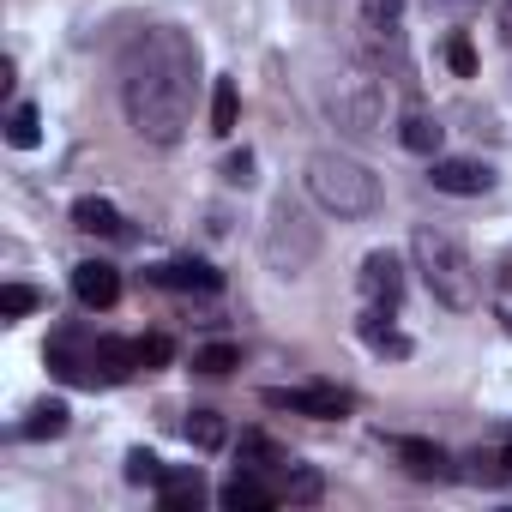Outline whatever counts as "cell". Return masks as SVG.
<instances>
[{
	"instance_id": "f546056e",
	"label": "cell",
	"mask_w": 512,
	"mask_h": 512,
	"mask_svg": "<svg viewBox=\"0 0 512 512\" xmlns=\"http://www.w3.org/2000/svg\"><path fill=\"white\" fill-rule=\"evenodd\" d=\"M434 13H470V7H482V0H428Z\"/></svg>"
},
{
	"instance_id": "5b68a950",
	"label": "cell",
	"mask_w": 512,
	"mask_h": 512,
	"mask_svg": "<svg viewBox=\"0 0 512 512\" xmlns=\"http://www.w3.org/2000/svg\"><path fill=\"white\" fill-rule=\"evenodd\" d=\"M362 49L386 67L392 61V73L398 79H410V55H404V0H362Z\"/></svg>"
},
{
	"instance_id": "44dd1931",
	"label": "cell",
	"mask_w": 512,
	"mask_h": 512,
	"mask_svg": "<svg viewBox=\"0 0 512 512\" xmlns=\"http://www.w3.org/2000/svg\"><path fill=\"white\" fill-rule=\"evenodd\" d=\"M241 464H247V470H272V464L284 470L290 458H284V446L266 440V434H241Z\"/></svg>"
},
{
	"instance_id": "3957f363",
	"label": "cell",
	"mask_w": 512,
	"mask_h": 512,
	"mask_svg": "<svg viewBox=\"0 0 512 512\" xmlns=\"http://www.w3.org/2000/svg\"><path fill=\"white\" fill-rule=\"evenodd\" d=\"M302 181H308L314 205L332 211V217H374L380 211V175L368 163L344 157V151H314Z\"/></svg>"
},
{
	"instance_id": "603a6c76",
	"label": "cell",
	"mask_w": 512,
	"mask_h": 512,
	"mask_svg": "<svg viewBox=\"0 0 512 512\" xmlns=\"http://www.w3.org/2000/svg\"><path fill=\"white\" fill-rule=\"evenodd\" d=\"M284 494L302 500V506H314V500L326 494V482H320V470H308V464H284Z\"/></svg>"
},
{
	"instance_id": "8992f818",
	"label": "cell",
	"mask_w": 512,
	"mask_h": 512,
	"mask_svg": "<svg viewBox=\"0 0 512 512\" xmlns=\"http://www.w3.org/2000/svg\"><path fill=\"white\" fill-rule=\"evenodd\" d=\"M266 404H272V410L314 416V422H338V416H350V392H338V386H272Z\"/></svg>"
},
{
	"instance_id": "4dcf8cb0",
	"label": "cell",
	"mask_w": 512,
	"mask_h": 512,
	"mask_svg": "<svg viewBox=\"0 0 512 512\" xmlns=\"http://www.w3.org/2000/svg\"><path fill=\"white\" fill-rule=\"evenodd\" d=\"M500 37L512 43V0H506V7H500Z\"/></svg>"
},
{
	"instance_id": "ffe728a7",
	"label": "cell",
	"mask_w": 512,
	"mask_h": 512,
	"mask_svg": "<svg viewBox=\"0 0 512 512\" xmlns=\"http://www.w3.org/2000/svg\"><path fill=\"white\" fill-rule=\"evenodd\" d=\"M43 139V115H37V103H13V115H7V145L13 151H31Z\"/></svg>"
},
{
	"instance_id": "cb8c5ba5",
	"label": "cell",
	"mask_w": 512,
	"mask_h": 512,
	"mask_svg": "<svg viewBox=\"0 0 512 512\" xmlns=\"http://www.w3.org/2000/svg\"><path fill=\"white\" fill-rule=\"evenodd\" d=\"M127 482L157 488V482H163V458H157V452H145V446H133V452H127Z\"/></svg>"
},
{
	"instance_id": "f1b7e54d",
	"label": "cell",
	"mask_w": 512,
	"mask_h": 512,
	"mask_svg": "<svg viewBox=\"0 0 512 512\" xmlns=\"http://www.w3.org/2000/svg\"><path fill=\"white\" fill-rule=\"evenodd\" d=\"M223 181H229V187H247V181H253V151L223 157Z\"/></svg>"
},
{
	"instance_id": "6da1fadb",
	"label": "cell",
	"mask_w": 512,
	"mask_h": 512,
	"mask_svg": "<svg viewBox=\"0 0 512 512\" xmlns=\"http://www.w3.org/2000/svg\"><path fill=\"white\" fill-rule=\"evenodd\" d=\"M193 85H199L193 37L175 25L145 31L121 61V103H127L133 133L151 145H175L193 121Z\"/></svg>"
},
{
	"instance_id": "ba28073f",
	"label": "cell",
	"mask_w": 512,
	"mask_h": 512,
	"mask_svg": "<svg viewBox=\"0 0 512 512\" xmlns=\"http://www.w3.org/2000/svg\"><path fill=\"white\" fill-rule=\"evenodd\" d=\"M362 290H368L374 308H398L404 302V266H398L392 247H374L368 260H362Z\"/></svg>"
},
{
	"instance_id": "5bb4252c",
	"label": "cell",
	"mask_w": 512,
	"mask_h": 512,
	"mask_svg": "<svg viewBox=\"0 0 512 512\" xmlns=\"http://www.w3.org/2000/svg\"><path fill=\"white\" fill-rule=\"evenodd\" d=\"M67 422H73V410H67V398H43V404H31V416H25V440H55V434H67Z\"/></svg>"
},
{
	"instance_id": "d6986e66",
	"label": "cell",
	"mask_w": 512,
	"mask_h": 512,
	"mask_svg": "<svg viewBox=\"0 0 512 512\" xmlns=\"http://www.w3.org/2000/svg\"><path fill=\"white\" fill-rule=\"evenodd\" d=\"M235 121H241V91H235V79H217V85H211V133L229 139Z\"/></svg>"
},
{
	"instance_id": "52a82bcc",
	"label": "cell",
	"mask_w": 512,
	"mask_h": 512,
	"mask_svg": "<svg viewBox=\"0 0 512 512\" xmlns=\"http://www.w3.org/2000/svg\"><path fill=\"white\" fill-rule=\"evenodd\" d=\"M428 181H434L440 193H452V199H476V193L494 187V169L476 163V157H434V163H428Z\"/></svg>"
},
{
	"instance_id": "8fae6325",
	"label": "cell",
	"mask_w": 512,
	"mask_h": 512,
	"mask_svg": "<svg viewBox=\"0 0 512 512\" xmlns=\"http://www.w3.org/2000/svg\"><path fill=\"white\" fill-rule=\"evenodd\" d=\"M73 296H79L85 308H115L121 272H115L109 260H85V266H73Z\"/></svg>"
},
{
	"instance_id": "7402d4cb",
	"label": "cell",
	"mask_w": 512,
	"mask_h": 512,
	"mask_svg": "<svg viewBox=\"0 0 512 512\" xmlns=\"http://www.w3.org/2000/svg\"><path fill=\"white\" fill-rule=\"evenodd\" d=\"M187 440H193V446H205V452H217V446L229 440V428H223V416H217V410H193V416H187Z\"/></svg>"
},
{
	"instance_id": "9a60e30c",
	"label": "cell",
	"mask_w": 512,
	"mask_h": 512,
	"mask_svg": "<svg viewBox=\"0 0 512 512\" xmlns=\"http://www.w3.org/2000/svg\"><path fill=\"white\" fill-rule=\"evenodd\" d=\"M398 464H404L410 476H422V482H440V476H446V452H440L434 440H398Z\"/></svg>"
},
{
	"instance_id": "30bf717a",
	"label": "cell",
	"mask_w": 512,
	"mask_h": 512,
	"mask_svg": "<svg viewBox=\"0 0 512 512\" xmlns=\"http://www.w3.org/2000/svg\"><path fill=\"white\" fill-rule=\"evenodd\" d=\"M85 356H91V380H103V386H121L139 374V344H127V338H97Z\"/></svg>"
},
{
	"instance_id": "9c48e42d",
	"label": "cell",
	"mask_w": 512,
	"mask_h": 512,
	"mask_svg": "<svg viewBox=\"0 0 512 512\" xmlns=\"http://www.w3.org/2000/svg\"><path fill=\"white\" fill-rule=\"evenodd\" d=\"M217 500H223L229 512H272V506H278V488H272L260 470H247V464H241V470L217 488Z\"/></svg>"
},
{
	"instance_id": "7a4b0ae2",
	"label": "cell",
	"mask_w": 512,
	"mask_h": 512,
	"mask_svg": "<svg viewBox=\"0 0 512 512\" xmlns=\"http://www.w3.org/2000/svg\"><path fill=\"white\" fill-rule=\"evenodd\" d=\"M410 253H416V272H422V284H428V296H434L440 308L470 314V308L482 302V272H476V260L464 253V241H458L452 229L416 223Z\"/></svg>"
},
{
	"instance_id": "484cf974",
	"label": "cell",
	"mask_w": 512,
	"mask_h": 512,
	"mask_svg": "<svg viewBox=\"0 0 512 512\" xmlns=\"http://www.w3.org/2000/svg\"><path fill=\"white\" fill-rule=\"evenodd\" d=\"M37 302H43V296H37L31 284H7V290H0V314H7V320H25Z\"/></svg>"
},
{
	"instance_id": "4316f807",
	"label": "cell",
	"mask_w": 512,
	"mask_h": 512,
	"mask_svg": "<svg viewBox=\"0 0 512 512\" xmlns=\"http://www.w3.org/2000/svg\"><path fill=\"white\" fill-rule=\"evenodd\" d=\"M446 67H452L458 79H476V49H470V37H446Z\"/></svg>"
},
{
	"instance_id": "7c38bea8",
	"label": "cell",
	"mask_w": 512,
	"mask_h": 512,
	"mask_svg": "<svg viewBox=\"0 0 512 512\" xmlns=\"http://www.w3.org/2000/svg\"><path fill=\"white\" fill-rule=\"evenodd\" d=\"M151 284H163V290H223V272L217 266H205V260H169V266H157L151 272Z\"/></svg>"
},
{
	"instance_id": "e0dca14e",
	"label": "cell",
	"mask_w": 512,
	"mask_h": 512,
	"mask_svg": "<svg viewBox=\"0 0 512 512\" xmlns=\"http://www.w3.org/2000/svg\"><path fill=\"white\" fill-rule=\"evenodd\" d=\"M440 121L434 115H404L398 121V139H404V151H416V157H440Z\"/></svg>"
},
{
	"instance_id": "277c9868",
	"label": "cell",
	"mask_w": 512,
	"mask_h": 512,
	"mask_svg": "<svg viewBox=\"0 0 512 512\" xmlns=\"http://www.w3.org/2000/svg\"><path fill=\"white\" fill-rule=\"evenodd\" d=\"M326 115L356 139L386 133V85L374 73H338V85L326 91Z\"/></svg>"
},
{
	"instance_id": "2e32d148",
	"label": "cell",
	"mask_w": 512,
	"mask_h": 512,
	"mask_svg": "<svg viewBox=\"0 0 512 512\" xmlns=\"http://www.w3.org/2000/svg\"><path fill=\"white\" fill-rule=\"evenodd\" d=\"M157 494H163V506H169V512H187V506H199V494H205V476H199V470H163Z\"/></svg>"
},
{
	"instance_id": "83f0119b",
	"label": "cell",
	"mask_w": 512,
	"mask_h": 512,
	"mask_svg": "<svg viewBox=\"0 0 512 512\" xmlns=\"http://www.w3.org/2000/svg\"><path fill=\"white\" fill-rule=\"evenodd\" d=\"M169 356H175V344H169L163 332H151V338H139V368H145V374H151V368H163Z\"/></svg>"
},
{
	"instance_id": "ac0fdd59",
	"label": "cell",
	"mask_w": 512,
	"mask_h": 512,
	"mask_svg": "<svg viewBox=\"0 0 512 512\" xmlns=\"http://www.w3.org/2000/svg\"><path fill=\"white\" fill-rule=\"evenodd\" d=\"M73 223H79L85 235H121V211H115L109 199H97V193H85V199L73 205Z\"/></svg>"
},
{
	"instance_id": "4fadbf2b",
	"label": "cell",
	"mask_w": 512,
	"mask_h": 512,
	"mask_svg": "<svg viewBox=\"0 0 512 512\" xmlns=\"http://www.w3.org/2000/svg\"><path fill=\"white\" fill-rule=\"evenodd\" d=\"M356 332H362V344H368V350H380V356H410V338L386 320V308H368V314L356 320Z\"/></svg>"
},
{
	"instance_id": "d4e9b609",
	"label": "cell",
	"mask_w": 512,
	"mask_h": 512,
	"mask_svg": "<svg viewBox=\"0 0 512 512\" xmlns=\"http://www.w3.org/2000/svg\"><path fill=\"white\" fill-rule=\"evenodd\" d=\"M235 362H241V350H235V344H205V350L193 356V368H199V374H229Z\"/></svg>"
}]
</instances>
